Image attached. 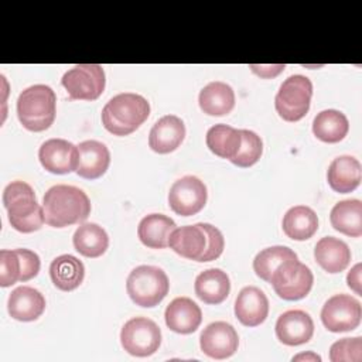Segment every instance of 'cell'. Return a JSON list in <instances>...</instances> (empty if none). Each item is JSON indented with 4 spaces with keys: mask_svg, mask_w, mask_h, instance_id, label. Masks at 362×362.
<instances>
[{
    "mask_svg": "<svg viewBox=\"0 0 362 362\" xmlns=\"http://www.w3.org/2000/svg\"><path fill=\"white\" fill-rule=\"evenodd\" d=\"M208 192L205 184L194 175H185L177 180L168 192L170 208L181 216L198 214L206 204Z\"/></svg>",
    "mask_w": 362,
    "mask_h": 362,
    "instance_id": "cell-12",
    "label": "cell"
},
{
    "mask_svg": "<svg viewBox=\"0 0 362 362\" xmlns=\"http://www.w3.org/2000/svg\"><path fill=\"white\" fill-rule=\"evenodd\" d=\"M314 257L325 272L341 273L351 262V250L344 240L334 236H325L317 242Z\"/></svg>",
    "mask_w": 362,
    "mask_h": 362,
    "instance_id": "cell-23",
    "label": "cell"
},
{
    "mask_svg": "<svg viewBox=\"0 0 362 362\" xmlns=\"http://www.w3.org/2000/svg\"><path fill=\"white\" fill-rule=\"evenodd\" d=\"M361 263H356L351 272L348 273L346 276V283H348V287L351 290H354L358 296H362V291H361Z\"/></svg>",
    "mask_w": 362,
    "mask_h": 362,
    "instance_id": "cell-38",
    "label": "cell"
},
{
    "mask_svg": "<svg viewBox=\"0 0 362 362\" xmlns=\"http://www.w3.org/2000/svg\"><path fill=\"white\" fill-rule=\"evenodd\" d=\"M49 276L54 286L62 291H72L83 281V263L72 255H61L49 264Z\"/></svg>",
    "mask_w": 362,
    "mask_h": 362,
    "instance_id": "cell-27",
    "label": "cell"
},
{
    "mask_svg": "<svg viewBox=\"0 0 362 362\" xmlns=\"http://www.w3.org/2000/svg\"><path fill=\"white\" fill-rule=\"evenodd\" d=\"M7 310L11 318L17 321H34L44 313L45 298L37 288L21 286L10 293Z\"/></svg>",
    "mask_w": 362,
    "mask_h": 362,
    "instance_id": "cell-20",
    "label": "cell"
},
{
    "mask_svg": "<svg viewBox=\"0 0 362 362\" xmlns=\"http://www.w3.org/2000/svg\"><path fill=\"white\" fill-rule=\"evenodd\" d=\"M240 136H242L240 147H239L236 156L230 160V163L238 167L247 168V167L256 164L259 161V158L262 157L263 141H262L260 136H257L252 130L242 129Z\"/></svg>",
    "mask_w": 362,
    "mask_h": 362,
    "instance_id": "cell-34",
    "label": "cell"
},
{
    "mask_svg": "<svg viewBox=\"0 0 362 362\" xmlns=\"http://www.w3.org/2000/svg\"><path fill=\"white\" fill-rule=\"evenodd\" d=\"M57 96L48 85H33L17 99V116L30 132H44L55 120Z\"/></svg>",
    "mask_w": 362,
    "mask_h": 362,
    "instance_id": "cell-4",
    "label": "cell"
},
{
    "mask_svg": "<svg viewBox=\"0 0 362 362\" xmlns=\"http://www.w3.org/2000/svg\"><path fill=\"white\" fill-rule=\"evenodd\" d=\"M283 232L294 240H307L318 229L317 214L305 205L291 206L283 216Z\"/></svg>",
    "mask_w": 362,
    "mask_h": 362,
    "instance_id": "cell-29",
    "label": "cell"
},
{
    "mask_svg": "<svg viewBox=\"0 0 362 362\" xmlns=\"http://www.w3.org/2000/svg\"><path fill=\"white\" fill-rule=\"evenodd\" d=\"M79 164L76 174L86 180L102 177L110 164L109 148L98 140H85L79 143Z\"/></svg>",
    "mask_w": 362,
    "mask_h": 362,
    "instance_id": "cell-21",
    "label": "cell"
},
{
    "mask_svg": "<svg viewBox=\"0 0 362 362\" xmlns=\"http://www.w3.org/2000/svg\"><path fill=\"white\" fill-rule=\"evenodd\" d=\"M126 290L134 304L151 308L160 304L168 294L170 281L163 269L141 264L130 272Z\"/></svg>",
    "mask_w": 362,
    "mask_h": 362,
    "instance_id": "cell-5",
    "label": "cell"
},
{
    "mask_svg": "<svg viewBox=\"0 0 362 362\" xmlns=\"http://www.w3.org/2000/svg\"><path fill=\"white\" fill-rule=\"evenodd\" d=\"M41 165L52 174H69L78 170L79 148L64 139H49L38 150Z\"/></svg>",
    "mask_w": 362,
    "mask_h": 362,
    "instance_id": "cell-13",
    "label": "cell"
},
{
    "mask_svg": "<svg viewBox=\"0 0 362 362\" xmlns=\"http://www.w3.org/2000/svg\"><path fill=\"white\" fill-rule=\"evenodd\" d=\"M45 223L52 228H65L86 221L90 214L88 195L74 185H54L42 198Z\"/></svg>",
    "mask_w": 362,
    "mask_h": 362,
    "instance_id": "cell-1",
    "label": "cell"
},
{
    "mask_svg": "<svg viewBox=\"0 0 362 362\" xmlns=\"http://www.w3.org/2000/svg\"><path fill=\"white\" fill-rule=\"evenodd\" d=\"M164 318L171 331L177 334H191L199 327L202 311L191 298L177 297L167 305Z\"/></svg>",
    "mask_w": 362,
    "mask_h": 362,
    "instance_id": "cell-19",
    "label": "cell"
},
{
    "mask_svg": "<svg viewBox=\"0 0 362 362\" xmlns=\"http://www.w3.org/2000/svg\"><path fill=\"white\" fill-rule=\"evenodd\" d=\"M74 247L85 257H99L109 246L106 230L98 223H82L74 233Z\"/></svg>",
    "mask_w": 362,
    "mask_h": 362,
    "instance_id": "cell-31",
    "label": "cell"
},
{
    "mask_svg": "<svg viewBox=\"0 0 362 362\" xmlns=\"http://www.w3.org/2000/svg\"><path fill=\"white\" fill-rule=\"evenodd\" d=\"M327 180L334 191L339 194L351 192L361 184V163L352 156H339L331 161L327 171Z\"/></svg>",
    "mask_w": 362,
    "mask_h": 362,
    "instance_id": "cell-22",
    "label": "cell"
},
{
    "mask_svg": "<svg viewBox=\"0 0 362 362\" xmlns=\"http://www.w3.org/2000/svg\"><path fill=\"white\" fill-rule=\"evenodd\" d=\"M168 246L181 257L199 262L208 246V236L202 223L175 228L168 238Z\"/></svg>",
    "mask_w": 362,
    "mask_h": 362,
    "instance_id": "cell-17",
    "label": "cell"
},
{
    "mask_svg": "<svg viewBox=\"0 0 362 362\" xmlns=\"http://www.w3.org/2000/svg\"><path fill=\"white\" fill-rule=\"evenodd\" d=\"M301 359H311V361H321V356H318L314 352H308V354H298L293 358V361H301Z\"/></svg>",
    "mask_w": 362,
    "mask_h": 362,
    "instance_id": "cell-39",
    "label": "cell"
},
{
    "mask_svg": "<svg viewBox=\"0 0 362 362\" xmlns=\"http://www.w3.org/2000/svg\"><path fill=\"white\" fill-rule=\"evenodd\" d=\"M195 294L206 304H221L230 291V281L226 272L221 269H208L195 279Z\"/></svg>",
    "mask_w": 362,
    "mask_h": 362,
    "instance_id": "cell-24",
    "label": "cell"
},
{
    "mask_svg": "<svg viewBox=\"0 0 362 362\" xmlns=\"http://www.w3.org/2000/svg\"><path fill=\"white\" fill-rule=\"evenodd\" d=\"M3 204L10 225L18 232H35L45 222L44 209L37 202L34 189L24 181H13L4 188Z\"/></svg>",
    "mask_w": 362,
    "mask_h": 362,
    "instance_id": "cell-3",
    "label": "cell"
},
{
    "mask_svg": "<svg viewBox=\"0 0 362 362\" xmlns=\"http://www.w3.org/2000/svg\"><path fill=\"white\" fill-rule=\"evenodd\" d=\"M150 103L137 93L124 92L113 96L102 110L103 127L115 136L136 132L148 117Z\"/></svg>",
    "mask_w": 362,
    "mask_h": 362,
    "instance_id": "cell-2",
    "label": "cell"
},
{
    "mask_svg": "<svg viewBox=\"0 0 362 362\" xmlns=\"http://www.w3.org/2000/svg\"><path fill=\"white\" fill-rule=\"evenodd\" d=\"M329 359L332 362H359L362 359V338H344L334 342L329 348Z\"/></svg>",
    "mask_w": 362,
    "mask_h": 362,
    "instance_id": "cell-35",
    "label": "cell"
},
{
    "mask_svg": "<svg viewBox=\"0 0 362 362\" xmlns=\"http://www.w3.org/2000/svg\"><path fill=\"white\" fill-rule=\"evenodd\" d=\"M329 221L335 230L359 238L362 235V202L359 199L339 201L331 209Z\"/></svg>",
    "mask_w": 362,
    "mask_h": 362,
    "instance_id": "cell-28",
    "label": "cell"
},
{
    "mask_svg": "<svg viewBox=\"0 0 362 362\" xmlns=\"http://www.w3.org/2000/svg\"><path fill=\"white\" fill-rule=\"evenodd\" d=\"M314 334V322L303 310H288L276 321V335L280 342L288 346L305 344Z\"/></svg>",
    "mask_w": 362,
    "mask_h": 362,
    "instance_id": "cell-15",
    "label": "cell"
},
{
    "mask_svg": "<svg viewBox=\"0 0 362 362\" xmlns=\"http://www.w3.org/2000/svg\"><path fill=\"white\" fill-rule=\"evenodd\" d=\"M120 342L123 349L133 356H150L161 344V329L147 317H134L124 322Z\"/></svg>",
    "mask_w": 362,
    "mask_h": 362,
    "instance_id": "cell-8",
    "label": "cell"
},
{
    "mask_svg": "<svg viewBox=\"0 0 362 362\" xmlns=\"http://www.w3.org/2000/svg\"><path fill=\"white\" fill-rule=\"evenodd\" d=\"M71 100H95L105 89V71L99 64H79L61 79Z\"/></svg>",
    "mask_w": 362,
    "mask_h": 362,
    "instance_id": "cell-9",
    "label": "cell"
},
{
    "mask_svg": "<svg viewBox=\"0 0 362 362\" xmlns=\"http://www.w3.org/2000/svg\"><path fill=\"white\" fill-rule=\"evenodd\" d=\"M40 257L30 249L0 250V286L8 287L17 281H28L40 272Z\"/></svg>",
    "mask_w": 362,
    "mask_h": 362,
    "instance_id": "cell-11",
    "label": "cell"
},
{
    "mask_svg": "<svg viewBox=\"0 0 362 362\" xmlns=\"http://www.w3.org/2000/svg\"><path fill=\"white\" fill-rule=\"evenodd\" d=\"M239 337L236 329L225 322L215 321L204 328L199 335L201 351L214 359H226L238 351Z\"/></svg>",
    "mask_w": 362,
    "mask_h": 362,
    "instance_id": "cell-14",
    "label": "cell"
},
{
    "mask_svg": "<svg viewBox=\"0 0 362 362\" xmlns=\"http://www.w3.org/2000/svg\"><path fill=\"white\" fill-rule=\"evenodd\" d=\"M349 130L346 116L335 109H325L320 112L313 120V133L317 139L325 143L341 141Z\"/></svg>",
    "mask_w": 362,
    "mask_h": 362,
    "instance_id": "cell-30",
    "label": "cell"
},
{
    "mask_svg": "<svg viewBox=\"0 0 362 362\" xmlns=\"http://www.w3.org/2000/svg\"><path fill=\"white\" fill-rule=\"evenodd\" d=\"M175 229V222L163 214H150L144 216L137 228L140 242L151 249H164L168 246L170 233Z\"/></svg>",
    "mask_w": 362,
    "mask_h": 362,
    "instance_id": "cell-26",
    "label": "cell"
},
{
    "mask_svg": "<svg viewBox=\"0 0 362 362\" xmlns=\"http://www.w3.org/2000/svg\"><path fill=\"white\" fill-rule=\"evenodd\" d=\"M269 283H272L280 298L296 301L304 298L310 293L314 276L308 266L298 262L297 257H293L277 266Z\"/></svg>",
    "mask_w": 362,
    "mask_h": 362,
    "instance_id": "cell-7",
    "label": "cell"
},
{
    "mask_svg": "<svg viewBox=\"0 0 362 362\" xmlns=\"http://www.w3.org/2000/svg\"><path fill=\"white\" fill-rule=\"evenodd\" d=\"M361 303L348 294H335L329 297L321 310V321L331 332H346L361 324Z\"/></svg>",
    "mask_w": 362,
    "mask_h": 362,
    "instance_id": "cell-10",
    "label": "cell"
},
{
    "mask_svg": "<svg viewBox=\"0 0 362 362\" xmlns=\"http://www.w3.org/2000/svg\"><path fill=\"white\" fill-rule=\"evenodd\" d=\"M185 137V124L175 115L158 119L148 134V146L158 154H167L180 147Z\"/></svg>",
    "mask_w": 362,
    "mask_h": 362,
    "instance_id": "cell-16",
    "label": "cell"
},
{
    "mask_svg": "<svg viewBox=\"0 0 362 362\" xmlns=\"http://www.w3.org/2000/svg\"><path fill=\"white\" fill-rule=\"evenodd\" d=\"M311 96V81L304 75H291L280 85L274 98V106L283 120L297 122L308 113Z\"/></svg>",
    "mask_w": 362,
    "mask_h": 362,
    "instance_id": "cell-6",
    "label": "cell"
},
{
    "mask_svg": "<svg viewBox=\"0 0 362 362\" xmlns=\"http://www.w3.org/2000/svg\"><path fill=\"white\" fill-rule=\"evenodd\" d=\"M297 257L296 252L287 246H270L260 250L253 259L255 273L264 281H269L273 272L287 259Z\"/></svg>",
    "mask_w": 362,
    "mask_h": 362,
    "instance_id": "cell-33",
    "label": "cell"
},
{
    "mask_svg": "<svg viewBox=\"0 0 362 362\" xmlns=\"http://www.w3.org/2000/svg\"><path fill=\"white\" fill-rule=\"evenodd\" d=\"M269 314L266 294L255 286L243 287L235 300V315L246 327L260 325Z\"/></svg>",
    "mask_w": 362,
    "mask_h": 362,
    "instance_id": "cell-18",
    "label": "cell"
},
{
    "mask_svg": "<svg viewBox=\"0 0 362 362\" xmlns=\"http://www.w3.org/2000/svg\"><path fill=\"white\" fill-rule=\"evenodd\" d=\"M250 68L255 74H257L262 78H272L279 75L286 68V65H250Z\"/></svg>",
    "mask_w": 362,
    "mask_h": 362,
    "instance_id": "cell-37",
    "label": "cell"
},
{
    "mask_svg": "<svg viewBox=\"0 0 362 362\" xmlns=\"http://www.w3.org/2000/svg\"><path fill=\"white\" fill-rule=\"evenodd\" d=\"M202 226L208 236V246H206V250L199 262H211V260L218 259L222 255L223 247H225V239H223L222 232L216 226H214L211 223H202Z\"/></svg>",
    "mask_w": 362,
    "mask_h": 362,
    "instance_id": "cell-36",
    "label": "cell"
},
{
    "mask_svg": "<svg viewBox=\"0 0 362 362\" xmlns=\"http://www.w3.org/2000/svg\"><path fill=\"white\" fill-rule=\"evenodd\" d=\"M198 102L204 113L209 116H223L230 113L235 106V92L228 83L214 81L202 88Z\"/></svg>",
    "mask_w": 362,
    "mask_h": 362,
    "instance_id": "cell-25",
    "label": "cell"
},
{
    "mask_svg": "<svg viewBox=\"0 0 362 362\" xmlns=\"http://www.w3.org/2000/svg\"><path fill=\"white\" fill-rule=\"evenodd\" d=\"M206 146L208 148L218 157L221 158H228L229 161L236 156L240 143H242V136L240 130L219 123L212 126L206 132Z\"/></svg>",
    "mask_w": 362,
    "mask_h": 362,
    "instance_id": "cell-32",
    "label": "cell"
}]
</instances>
